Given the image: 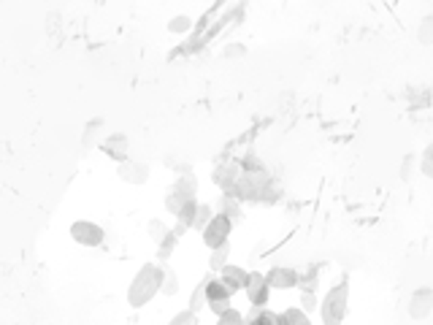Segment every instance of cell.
Returning a JSON list of instances; mask_svg holds the SVG:
<instances>
[{
    "label": "cell",
    "instance_id": "cell-22",
    "mask_svg": "<svg viewBox=\"0 0 433 325\" xmlns=\"http://www.w3.org/2000/svg\"><path fill=\"white\" fill-rule=\"evenodd\" d=\"M179 293V276L171 269H165V279H162V296H176Z\"/></svg>",
    "mask_w": 433,
    "mask_h": 325
},
{
    "label": "cell",
    "instance_id": "cell-10",
    "mask_svg": "<svg viewBox=\"0 0 433 325\" xmlns=\"http://www.w3.org/2000/svg\"><path fill=\"white\" fill-rule=\"evenodd\" d=\"M266 276H269V285L273 290H293L300 285V274L290 266H273Z\"/></svg>",
    "mask_w": 433,
    "mask_h": 325
},
{
    "label": "cell",
    "instance_id": "cell-3",
    "mask_svg": "<svg viewBox=\"0 0 433 325\" xmlns=\"http://www.w3.org/2000/svg\"><path fill=\"white\" fill-rule=\"evenodd\" d=\"M195 192H198V179L192 176V174H185V176H179L176 182H173V190L165 195V209L171 212V215H179V209L195 198Z\"/></svg>",
    "mask_w": 433,
    "mask_h": 325
},
{
    "label": "cell",
    "instance_id": "cell-15",
    "mask_svg": "<svg viewBox=\"0 0 433 325\" xmlns=\"http://www.w3.org/2000/svg\"><path fill=\"white\" fill-rule=\"evenodd\" d=\"M309 323H312V317H309V312L303 306H290L282 315H276V325H309Z\"/></svg>",
    "mask_w": 433,
    "mask_h": 325
},
{
    "label": "cell",
    "instance_id": "cell-21",
    "mask_svg": "<svg viewBox=\"0 0 433 325\" xmlns=\"http://www.w3.org/2000/svg\"><path fill=\"white\" fill-rule=\"evenodd\" d=\"M149 236L160 244V242H165V239L171 236V228H168L162 219H152V222H149Z\"/></svg>",
    "mask_w": 433,
    "mask_h": 325
},
{
    "label": "cell",
    "instance_id": "cell-25",
    "mask_svg": "<svg viewBox=\"0 0 433 325\" xmlns=\"http://www.w3.org/2000/svg\"><path fill=\"white\" fill-rule=\"evenodd\" d=\"M214 215H216V212H212V206L201 203V209H198V217H195V231H203V228L209 225V219H212Z\"/></svg>",
    "mask_w": 433,
    "mask_h": 325
},
{
    "label": "cell",
    "instance_id": "cell-18",
    "mask_svg": "<svg viewBox=\"0 0 433 325\" xmlns=\"http://www.w3.org/2000/svg\"><path fill=\"white\" fill-rule=\"evenodd\" d=\"M216 323L219 325H241V323H246V320H244V315L239 312V309L228 306L225 312H219V315H216Z\"/></svg>",
    "mask_w": 433,
    "mask_h": 325
},
{
    "label": "cell",
    "instance_id": "cell-9",
    "mask_svg": "<svg viewBox=\"0 0 433 325\" xmlns=\"http://www.w3.org/2000/svg\"><path fill=\"white\" fill-rule=\"evenodd\" d=\"M433 312V290L431 288H420L411 293V301H409V317L411 320H425Z\"/></svg>",
    "mask_w": 433,
    "mask_h": 325
},
{
    "label": "cell",
    "instance_id": "cell-24",
    "mask_svg": "<svg viewBox=\"0 0 433 325\" xmlns=\"http://www.w3.org/2000/svg\"><path fill=\"white\" fill-rule=\"evenodd\" d=\"M203 306H209V298H206V285H203V288H198V290L189 296V309H192V312H201Z\"/></svg>",
    "mask_w": 433,
    "mask_h": 325
},
{
    "label": "cell",
    "instance_id": "cell-4",
    "mask_svg": "<svg viewBox=\"0 0 433 325\" xmlns=\"http://www.w3.org/2000/svg\"><path fill=\"white\" fill-rule=\"evenodd\" d=\"M230 231H233V217L225 215V212H216L209 219V225L201 231V236H203V244L209 249H214V247H219V244H225L230 239Z\"/></svg>",
    "mask_w": 433,
    "mask_h": 325
},
{
    "label": "cell",
    "instance_id": "cell-16",
    "mask_svg": "<svg viewBox=\"0 0 433 325\" xmlns=\"http://www.w3.org/2000/svg\"><path fill=\"white\" fill-rule=\"evenodd\" d=\"M228 258H230V244H219L212 249V258H209V269L212 271H222L228 266Z\"/></svg>",
    "mask_w": 433,
    "mask_h": 325
},
{
    "label": "cell",
    "instance_id": "cell-29",
    "mask_svg": "<svg viewBox=\"0 0 433 325\" xmlns=\"http://www.w3.org/2000/svg\"><path fill=\"white\" fill-rule=\"evenodd\" d=\"M241 168L244 171H260L263 162H260V158H255V155H246V158L241 160Z\"/></svg>",
    "mask_w": 433,
    "mask_h": 325
},
{
    "label": "cell",
    "instance_id": "cell-6",
    "mask_svg": "<svg viewBox=\"0 0 433 325\" xmlns=\"http://www.w3.org/2000/svg\"><path fill=\"white\" fill-rule=\"evenodd\" d=\"M236 296V290L222 279V276H212L209 282H206V298H209V309L219 315V312H225L228 306H230V298Z\"/></svg>",
    "mask_w": 433,
    "mask_h": 325
},
{
    "label": "cell",
    "instance_id": "cell-12",
    "mask_svg": "<svg viewBox=\"0 0 433 325\" xmlns=\"http://www.w3.org/2000/svg\"><path fill=\"white\" fill-rule=\"evenodd\" d=\"M119 176L130 185H144L146 176H149V168L144 162H133V160H122L119 162Z\"/></svg>",
    "mask_w": 433,
    "mask_h": 325
},
{
    "label": "cell",
    "instance_id": "cell-2",
    "mask_svg": "<svg viewBox=\"0 0 433 325\" xmlns=\"http://www.w3.org/2000/svg\"><path fill=\"white\" fill-rule=\"evenodd\" d=\"M347 309H350V279H341L320 301V320L325 325L344 323L347 320Z\"/></svg>",
    "mask_w": 433,
    "mask_h": 325
},
{
    "label": "cell",
    "instance_id": "cell-28",
    "mask_svg": "<svg viewBox=\"0 0 433 325\" xmlns=\"http://www.w3.org/2000/svg\"><path fill=\"white\" fill-rule=\"evenodd\" d=\"M317 276H320V274H317V269H309L306 274H303V276H300V285H298V288H300V290H314V285H317Z\"/></svg>",
    "mask_w": 433,
    "mask_h": 325
},
{
    "label": "cell",
    "instance_id": "cell-13",
    "mask_svg": "<svg viewBox=\"0 0 433 325\" xmlns=\"http://www.w3.org/2000/svg\"><path fill=\"white\" fill-rule=\"evenodd\" d=\"M219 276L239 293V290H244L246 288V282H249V271L244 269V266H233V263H228L225 269L219 271Z\"/></svg>",
    "mask_w": 433,
    "mask_h": 325
},
{
    "label": "cell",
    "instance_id": "cell-8",
    "mask_svg": "<svg viewBox=\"0 0 433 325\" xmlns=\"http://www.w3.org/2000/svg\"><path fill=\"white\" fill-rule=\"evenodd\" d=\"M244 168H241V160H228V162H219L214 171V182L222 188V192H230V190L236 188V182L241 179Z\"/></svg>",
    "mask_w": 433,
    "mask_h": 325
},
{
    "label": "cell",
    "instance_id": "cell-20",
    "mask_svg": "<svg viewBox=\"0 0 433 325\" xmlns=\"http://www.w3.org/2000/svg\"><path fill=\"white\" fill-rule=\"evenodd\" d=\"M417 38H420V44H425V47H431L433 44V14L420 22V27H417Z\"/></svg>",
    "mask_w": 433,
    "mask_h": 325
},
{
    "label": "cell",
    "instance_id": "cell-1",
    "mask_svg": "<svg viewBox=\"0 0 433 325\" xmlns=\"http://www.w3.org/2000/svg\"><path fill=\"white\" fill-rule=\"evenodd\" d=\"M162 279H165V269L160 263H152V260L144 263L135 271L133 282L128 288V303L133 309H144L158 293H162Z\"/></svg>",
    "mask_w": 433,
    "mask_h": 325
},
{
    "label": "cell",
    "instance_id": "cell-26",
    "mask_svg": "<svg viewBox=\"0 0 433 325\" xmlns=\"http://www.w3.org/2000/svg\"><path fill=\"white\" fill-rule=\"evenodd\" d=\"M195 323H198V312H192V309H185V312H179V315L171 317V325H195Z\"/></svg>",
    "mask_w": 433,
    "mask_h": 325
},
{
    "label": "cell",
    "instance_id": "cell-23",
    "mask_svg": "<svg viewBox=\"0 0 433 325\" xmlns=\"http://www.w3.org/2000/svg\"><path fill=\"white\" fill-rule=\"evenodd\" d=\"M176 244H179V233H176V231H171V236H168L165 242L158 244V247H160V249H158V258H160V260H165V258L173 252V247H176Z\"/></svg>",
    "mask_w": 433,
    "mask_h": 325
},
{
    "label": "cell",
    "instance_id": "cell-7",
    "mask_svg": "<svg viewBox=\"0 0 433 325\" xmlns=\"http://www.w3.org/2000/svg\"><path fill=\"white\" fill-rule=\"evenodd\" d=\"M271 288L269 285V276L260 274V271H249V282L244 288V293L249 298L252 306H269V298H271Z\"/></svg>",
    "mask_w": 433,
    "mask_h": 325
},
{
    "label": "cell",
    "instance_id": "cell-11",
    "mask_svg": "<svg viewBox=\"0 0 433 325\" xmlns=\"http://www.w3.org/2000/svg\"><path fill=\"white\" fill-rule=\"evenodd\" d=\"M101 149L106 152L111 160L122 162V160H128L130 141H128V135H125V133H111V135H106V138L101 141Z\"/></svg>",
    "mask_w": 433,
    "mask_h": 325
},
{
    "label": "cell",
    "instance_id": "cell-32",
    "mask_svg": "<svg viewBox=\"0 0 433 325\" xmlns=\"http://www.w3.org/2000/svg\"><path fill=\"white\" fill-rule=\"evenodd\" d=\"M423 160H433V144L425 147V152H423Z\"/></svg>",
    "mask_w": 433,
    "mask_h": 325
},
{
    "label": "cell",
    "instance_id": "cell-14",
    "mask_svg": "<svg viewBox=\"0 0 433 325\" xmlns=\"http://www.w3.org/2000/svg\"><path fill=\"white\" fill-rule=\"evenodd\" d=\"M198 209H201V203H198L195 198H192V201H187V203L179 209V215H176V222H179V225H176V233H179V236H182L187 228H195V217H198Z\"/></svg>",
    "mask_w": 433,
    "mask_h": 325
},
{
    "label": "cell",
    "instance_id": "cell-30",
    "mask_svg": "<svg viewBox=\"0 0 433 325\" xmlns=\"http://www.w3.org/2000/svg\"><path fill=\"white\" fill-rule=\"evenodd\" d=\"M225 54H228V57H241V54H246V47H241V44H230V47H225Z\"/></svg>",
    "mask_w": 433,
    "mask_h": 325
},
{
    "label": "cell",
    "instance_id": "cell-17",
    "mask_svg": "<svg viewBox=\"0 0 433 325\" xmlns=\"http://www.w3.org/2000/svg\"><path fill=\"white\" fill-rule=\"evenodd\" d=\"M246 323L249 325H276V315L269 312L266 306H252V312H249Z\"/></svg>",
    "mask_w": 433,
    "mask_h": 325
},
{
    "label": "cell",
    "instance_id": "cell-5",
    "mask_svg": "<svg viewBox=\"0 0 433 325\" xmlns=\"http://www.w3.org/2000/svg\"><path fill=\"white\" fill-rule=\"evenodd\" d=\"M71 239L76 244H81V247H87V249H92V247H101L103 244L106 231L98 222H92V219H76L71 225Z\"/></svg>",
    "mask_w": 433,
    "mask_h": 325
},
{
    "label": "cell",
    "instance_id": "cell-27",
    "mask_svg": "<svg viewBox=\"0 0 433 325\" xmlns=\"http://www.w3.org/2000/svg\"><path fill=\"white\" fill-rule=\"evenodd\" d=\"M300 306H303L309 315L320 306V303H317V296H314V290H303V293H300Z\"/></svg>",
    "mask_w": 433,
    "mask_h": 325
},
{
    "label": "cell",
    "instance_id": "cell-19",
    "mask_svg": "<svg viewBox=\"0 0 433 325\" xmlns=\"http://www.w3.org/2000/svg\"><path fill=\"white\" fill-rule=\"evenodd\" d=\"M189 27H192V19L185 17V14H179V17H173V19L168 22V30H171L173 35H187Z\"/></svg>",
    "mask_w": 433,
    "mask_h": 325
},
{
    "label": "cell",
    "instance_id": "cell-31",
    "mask_svg": "<svg viewBox=\"0 0 433 325\" xmlns=\"http://www.w3.org/2000/svg\"><path fill=\"white\" fill-rule=\"evenodd\" d=\"M423 174H425L428 179H433V160H423Z\"/></svg>",
    "mask_w": 433,
    "mask_h": 325
}]
</instances>
